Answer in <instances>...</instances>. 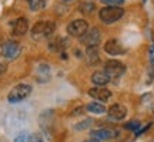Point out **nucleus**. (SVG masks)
Returning a JSON list of instances; mask_svg holds the SVG:
<instances>
[{"label":"nucleus","mask_w":154,"mask_h":142,"mask_svg":"<svg viewBox=\"0 0 154 142\" xmlns=\"http://www.w3.org/2000/svg\"><path fill=\"white\" fill-rule=\"evenodd\" d=\"M87 60L90 64H96L97 61H100L99 57V51H97V47H87Z\"/></svg>","instance_id":"obj_15"},{"label":"nucleus","mask_w":154,"mask_h":142,"mask_svg":"<svg viewBox=\"0 0 154 142\" xmlns=\"http://www.w3.org/2000/svg\"><path fill=\"white\" fill-rule=\"evenodd\" d=\"M2 54L7 60H14L20 54V46L16 41H6L2 46Z\"/></svg>","instance_id":"obj_7"},{"label":"nucleus","mask_w":154,"mask_h":142,"mask_svg":"<svg viewBox=\"0 0 154 142\" xmlns=\"http://www.w3.org/2000/svg\"><path fill=\"white\" fill-rule=\"evenodd\" d=\"M86 109L88 112H91V114H99V115L106 112V107L103 104H100V102H90V104H87Z\"/></svg>","instance_id":"obj_14"},{"label":"nucleus","mask_w":154,"mask_h":142,"mask_svg":"<svg viewBox=\"0 0 154 142\" xmlns=\"http://www.w3.org/2000/svg\"><path fill=\"white\" fill-rule=\"evenodd\" d=\"M104 71H106V74L109 75L110 80H117V78H120V77L126 72V66H124L121 61L109 60L106 63Z\"/></svg>","instance_id":"obj_4"},{"label":"nucleus","mask_w":154,"mask_h":142,"mask_svg":"<svg viewBox=\"0 0 154 142\" xmlns=\"http://www.w3.org/2000/svg\"><path fill=\"white\" fill-rule=\"evenodd\" d=\"M90 135L93 139L101 141V139H113L119 135V132H117V129H113V128H100V129L91 131Z\"/></svg>","instance_id":"obj_9"},{"label":"nucleus","mask_w":154,"mask_h":142,"mask_svg":"<svg viewBox=\"0 0 154 142\" xmlns=\"http://www.w3.org/2000/svg\"><path fill=\"white\" fill-rule=\"evenodd\" d=\"M64 1H72V0H64Z\"/></svg>","instance_id":"obj_26"},{"label":"nucleus","mask_w":154,"mask_h":142,"mask_svg":"<svg viewBox=\"0 0 154 142\" xmlns=\"http://www.w3.org/2000/svg\"><path fill=\"white\" fill-rule=\"evenodd\" d=\"M32 94V87L29 84H17L16 87L11 88V91L7 95L9 102L14 104V102H20L23 99H26Z\"/></svg>","instance_id":"obj_3"},{"label":"nucleus","mask_w":154,"mask_h":142,"mask_svg":"<svg viewBox=\"0 0 154 142\" xmlns=\"http://www.w3.org/2000/svg\"><path fill=\"white\" fill-rule=\"evenodd\" d=\"M91 81H93L97 87H103L106 84H109L110 78L106 74V71H96L93 75H91Z\"/></svg>","instance_id":"obj_13"},{"label":"nucleus","mask_w":154,"mask_h":142,"mask_svg":"<svg viewBox=\"0 0 154 142\" xmlns=\"http://www.w3.org/2000/svg\"><path fill=\"white\" fill-rule=\"evenodd\" d=\"M30 142H43V137L40 134H32L30 135Z\"/></svg>","instance_id":"obj_23"},{"label":"nucleus","mask_w":154,"mask_h":142,"mask_svg":"<svg viewBox=\"0 0 154 142\" xmlns=\"http://www.w3.org/2000/svg\"><path fill=\"white\" fill-rule=\"evenodd\" d=\"M80 40L86 47H97L100 40H101V33H100V30L97 27L88 28L86 34L83 37H80Z\"/></svg>","instance_id":"obj_6"},{"label":"nucleus","mask_w":154,"mask_h":142,"mask_svg":"<svg viewBox=\"0 0 154 142\" xmlns=\"http://www.w3.org/2000/svg\"><path fill=\"white\" fill-rule=\"evenodd\" d=\"M5 71H6V64H5V63H2V61H0V74H3Z\"/></svg>","instance_id":"obj_24"},{"label":"nucleus","mask_w":154,"mask_h":142,"mask_svg":"<svg viewBox=\"0 0 154 142\" xmlns=\"http://www.w3.org/2000/svg\"><path fill=\"white\" fill-rule=\"evenodd\" d=\"M54 30H56V24L53 22H38L32 27L30 34H32L33 40L40 41V40H44V38L50 37Z\"/></svg>","instance_id":"obj_1"},{"label":"nucleus","mask_w":154,"mask_h":142,"mask_svg":"<svg viewBox=\"0 0 154 142\" xmlns=\"http://www.w3.org/2000/svg\"><path fill=\"white\" fill-rule=\"evenodd\" d=\"M104 50H106V53L110 55H120L126 53V47L119 40H116V38H110V40L106 41Z\"/></svg>","instance_id":"obj_8"},{"label":"nucleus","mask_w":154,"mask_h":142,"mask_svg":"<svg viewBox=\"0 0 154 142\" xmlns=\"http://www.w3.org/2000/svg\"><path fill=\"white\" fill-rule=\"evenodd\" d=\"M83 142H100V141H97V139H88V141H83Z\"/></svg>","instance_id":"obj_25"},{"label":"nucleus","mask_w":154,"mask_h":142,"mask_svg":"<svg viewBox=\"0 0 154 142\" xmlns=\"http://www.w3.org/2000/svg\"><path fill=\"white\" fill-rule=\"evenodd\" d=\"M101 1L107 6H121L124 3V0H101Z\"/></svg>","instance_id":"obj_22"},{"label":"nucleus","mask_w":154,"mask_h":142,"mask_svg":"<svg viewBox=\"0 0 154 142\" xmlns=\"http://www.w3.org/2000/svg\"><path fill=\"white\" fill-rule=\"evenodd\" d=\"M100 20L104 24H113L124 16V9L119 6H106L100 10Z\"/></svg>","instance_id":"obj_2"},{"label":"nucleus","mask_w":154,"mask_h":142,"mask_svg":"<svg viewBox=\"0 0 154 142\" xmlns=\"http://www.w3.org/2000/svg\"><path fill=\"white\" fill-rule=\"evenodd\" d=\"M61 47H66V40H63V38H57L56 43L50 46V49H53V50H59Z\"/></svg>","instance_id":"obj_21"},{"label":"nucleus","mask_w":154,"mask_h":142,"mask_svg":"<svg viewBox=\"0 0 154 142\" xmlns=\"http://www.w3.org/2000/svg\"><path fill=\"white\" fill-rule=\"evenodd\" d=\"M93 124V120H84L82 121V122H79V124H76V129H86V128H88V126Z\"/></svg>","instance_id":"obj_20"},{"label":"nucleus","mask_w":154,"mask_h":142,"mask_svg":"<svg viewBox=\"0 0 154 142\" xmlns=\"http://www.w3.org/2000/svg\"><path fill=\"white\" fill-rule=\"evenodd\" d=\"M14 142H30V134H27V132H20V134L14 138Z\"/></svg>","instance_id":"obj_19"},{"label":"nucleus","mask_w":154,"mask_h":142,"mask_svg":"<svg viewBox=\"0 0 154 142\" xmlns=\"http://www.w3.org/2000/svg\"><path fill=\"white\" fill-rule=\"evenodd\" d=\"M107 114H109V118L110 120H114V121H121L126 118L127 115V108L124 105L121 104H114L111 105L109 111H107Z\"/></svg>","instance_id":"obj_10"},{"label":"nucleus","mask_w":154,"mask_h":142,"mask_svg":"<svg viewBox=\"0 0 154 142\" xmlns=\"http://www.w3.org/2000/svg\"><path fill=\"white\" fill-rule=\"evenodd\" d=\"M80 11H83V13H93L94 11V4L93 3H83V4H80Z\"/></svg>","instance_id":"obj_18"},{"label":"nucleus","mask_w":154,"mask_h":142,"mask_svg":"<svg viewBox=\"0 0 154 142\" xmlns=\"http://www.w3.org/2000/svg\"><path fill=\"white\" fill-rule=\"evenodd\" d=\"M27 4H29V7H30V10L37 11V10L44 9L46 1H44V0H27Z\"/></svg>","instance_id":"obj_16"},{"label":"nucleus","mask_w":154,"mask_h":142,"mask_svg":"<svg viewBox=\"0 0 154 142\" xmlns=\"http://www.w3.org/2000/svg\"><path fill=\"white\" fill-rule=\"evenodd\" d=\"M88 95L93 97L94 99H99L101 102H106V101L110 99L111 91L107 90V88H103V87H96V88H91V90L88 91Z\"/></svg>","instance_id":"obj_11"},{"label":"nucleus","mask_w":154,"mask_h":142,"mask_svg":"<svg viewBox=\"0 0 154 142\" xmlns=\"http://www.w3.org/2000/svg\"><path fill=\"white\" fill-rule=\"evenodd\" d=\"M144 1H146V0H144Z\"/></svg>","instance_id":"obj_27"},{"label":"nucleus","mask_w":154,"mask_h":142,"mask_svg":"<svg viewBox=\"0 0 154 142\" xmlns=\"http://www.w3.org/2000/svg\"><path fill=\"white\" fill-rule=\"evenodd\" d=\"M27 31H29V22L27 19H24V17L17 19L16 22L13 23V26H11V33L14 36H24Z\"/></svg>","instance_id":"obj_12"},{"label":"nucleus","mask_w":154,"mask_h":142,"mask_svg":"<svg viewBox=\"0 0 154 142\" xmlns=\"http://www.w3.org/2000/svg\"><path fill=\"white\" fill-rule=\"evenodd\" d=\"M140 125H141L140 121H130V122H127L126 125H124V128L130 129V131H137L138 128H140Z\"/></svg>","instance_id":"obj_17"},{"label":"nucleus","mask_w":154,"mask_h":142,"mask_svg":"<svg viewBox=\"0 0 154 142\" xmlns=\"http://www.w3.org/2000/svg\"><path fill=\"white\" fill-rule=\"evenodd\" d=\"M88 30V24L86 20L83 19H77V20H73L69 26H67V33L73 36V37H83L86 31Z\"/></svg>","instance_id":"obj_5"}]
</instances>
